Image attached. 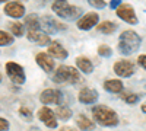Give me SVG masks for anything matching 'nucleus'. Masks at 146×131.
Returning <instances> with one entry per match:
<instances>
[{
	"label": "nucleus",
	"instance_id": "nucleus-12",
	"mask_svg": "<svg viewBox=\"0 0 146 131\" xmlns=\"http://www.w3.org/2000/svg\"><path fill=\"white\" fill-rule=\"evenodd\" d=\"M78 99H79L80 103L91 105V103L98 101V92H96L95 89H91V88H83V89L79 90Z\"/></svg>",
	"mask_w": 146,
	"mask_h": 131
},
{
	"label": "nucleus",
	"instance_id": "nucleus-5",
	"mask_svg": "<svg viewBox=\"0 0 146 131\" xmlns=\"http://www.w3.org/2000/svg\"><path fill=\"white\" fill-rule=\"evenodd\" d=\"M40 101L44 105H50V103H60L63 102V92L62 90H56V89H45L40 95Z\"/></svg>",
	"mask_w": 146,
	"mask_h": 131
},
{
	"label": "nucleus",
	"instance_id": "nucleus-24",
	"mask_svg": "<svg viewBox=\"0 0 146 131\" xmlns=\"http://www.w3.org/2000/svg\"><path fill=\"white\" fill-rule=\"evenodd\" d=\"M121 99H123L126 103H130V105H133V103H136L137 101H139V95H136V93H130V92H121Z\"/></svg>",
	"mask_w": 146,
	"mask_h": 131
},
{
	"label": "nucleus",
	"instance_id": "nucleus-18",
	"mask_svg": "<svg viewBox=\"0 0 146 131\" xmlns=\"http://www.w3.org/2000/svg\"><path fill=\"white\" fill-rule=\"evenodd\" d=\"M75 63H76V67L82 71V73H85V74H91L94 71V64H92V61L89 60L88 57L80 55V57L76 58Z\"/></svg>",
	"mask_w": 146,
	"mask_h": 131
},
{
	"label": "nucleus",
	"instance_id": "nucleus-10",
	"mask_svg": "<svg viewBox=\"0 0 146 131\" xmlns=\"http://www.w3.org/2000/svg\"><path fill=\"white\" fill-rule=\"evenodd\" d=\"M54 57H51L48 53H38L35 57V61L36 64H38L45 73H51V71L54 70L56 64H54V60H53Z\"/></svg>",
	"mask_w": 146,
	"mask_h": 131
},
{
	"label": "nucleus",
	"instance_id": "nucleus-36",
	"mask_svg": "<svg viewBox=\"0 0 146 131\" xmlns=\"http://www.w3.org/2000/svg\"><path fill=\"white\" fill-rule=\"evenodd\" d=\"M0 2H2V3H6V2H9V0H0Z\"/></svg>",
	"mask_w": 146,
	"mask_h": 131
},
{
	"label": "nucleus",
	"instance_id": "nucleus-17",
	"mask_svg": "<svg viewBox=\"0 0 146 131\" xmlns=\"http://www.w3.org/2000/svg\"><path fill=\"white\" fill-rule=\"evenodd\" d=\"M104 89L110 93H121L124 90L123 86V82L118 80V79H110L104 82Z\"/></svg>",
	"mask_w": 146,
	"mask_h": 131
},
{
	"label": "nucleus",
	"instance_id": "nucleus-22",
	"mask_svg": "<svg viewBox=\"0 0 146 131\" xmlns=\"http://www.w3.org/2000/svg\"><path fill=\"white\" fill-rule=\"evenodd\" d=\"M54 114H56V117L58 118L60 121H69L72 118L70 108H67V106H64V105H58L56 108V111H54Z\"/></svg>",
	"mask_w": 146,
	"mask_h": 131
},
{
	"label": "nucleus",
	"instance_id": "nucleus-29",
	"mask_svg": "<svg viewBox=\"0 0 146 131\" xmlns=\"http://www.w3.org/2000/svg\"><path fill=\"white\" fill-rule=\"evenodd\" d=\"M88 3H89L92 7H95V9H104V7L107 6L105 0H88Z\"/></svg>",
	"mask_w": 146,
	"mask_h": 131
},
{
	"label": "nucleus",
	"instance_id": "nucleus-8",
	"mask_svg": "<svg viewBox=\"0 0 146 131\" xmlns=\"http://www.w3.org/2000/svg\"><path fill=\"white\" fill-rule=\"evenodd\" d=\"M67 26L64 23H60L58 20L53 19L51 16H44L41 19V29H44L47 34H56L58 31H64Z\"/></svg>",
	"mask_w": 146,
	"mask_h": 131
},
{
	"label": "nucleus",
	"instance_id": "nucleus-34",
	"mask_svg": "<svg viewBox=\"0 0 146 131\" xmlns=\"http://www.w3.org/2000/svg\"><path fill=\"white\" fill-rule=\"evenodd\" d=\"M140 109H142V112H145V114H146V102H145V103L140 106Z\"/></svg>",
	"mask_w": 146,
	"mask_h": 131
},
{
	"label": "nucleus",
	"instance_id": "nucleus-23",
	"mask_svg": "<svg viewBox=\"0 0 146 131\" xmlns=\"http://www.w3.org/2000/svg\"><path fill=\"white\" fill-rule=\"evenodd\" d=\"M9 31H12V34L18 38L23 37V34H25V28H23V25L19 22H10L9 23Z\"/></svg>",
	"mask_w": 146,
	"mask_h": 131
},
{
	"label": "nucleus",
	"instance_id": "nucleus-6",
	"mask_svg": "<svg viewBox=\"0 0 146 131\" xmlns=\"http://www.w3.org/2000/svg\"><path fill=\"white\" fill-rule=\"evenodd\" d=\"M117 16L120 19H123L124 22L130 23V25H136V23L139 22L137 20V16L135 13V9H133L130 5L124 3V5H120L118 9H117Z\"/></svg>",
	"mask_w": 146,
	"mask_h": 131
},
{
	"label": "nucleus",
	"instance_id": "nucleus-1",
	"mask_svg": "<svg viewBox=\"0 0 146 131\" xmlns=\"http://www.w3.org/2000/svg\"><path fill=\"white\" fill-rule=\"evenodd\" d=\"M92 117L95 122L102 127H117L118 125V115L114 109L108 108L105 105H96L92 108Z\"/></svg>",
	"mask_w": 146,
	"mask_h": 131
},
{
	"label": "nucleus",
	"instance_id": "nucleus-21",
	"mask_svg": "<svg viewBox=\"0 0 146 131\" xmlns=\"http://www.w3.org/2000/svg\"><path fill=\"white\" fill-rule=\"evenodd\" d=\"M25 25L28 26L29 31H35V29H41V19L38 18V15H28L25 18Z\"/></svg>",
	"mask_w": 146,
	"mask_h": 131
},
{
	"label": "nucleus",
	"instance_id": "nucleus-16",
	"mask_svg": "<svg viewBox=\"0 0 146 131\" xmlns=\"http://www.w3.org/2000/svg\"><path fill=\"white\" fill-rule=\"evenodd\" d=\"M48 54H50L51 57H54V58H58V60H64V58H67V55H69L66 48L58 41H53L50 45H48Z\"/></svg>",
	"mask_w": 146,
	"mask_h": 131
},
{
	"label": "nucleus",
	"instance_id": "nucleus-25",
	"mask_svg": "<svg viewBox=\"0 0 146 131\" xmlns=\"http://www.w3.org/2000/svg\"><path fill=\"white\" fill-rule=\"evenodd\" d=\"M12 42H13V37L10 34H7L6 31H0V45L6 47V45H10Z\"/></svg>",
	"mask_w": 146,
	"mask_h": 131
},
{
	"label": "nucleus",
	"instance_id": "nucleus-28",
	"mask_svg": "<svg viewBox=\"0 0 146 131\" xmlns=\"http://www.w3.org/2000/svg\"><path fill=\"white\" fill-rule=\"evenodd\" d=\"M98 54H100L101 57H111V55H113V50H111V47L102 44V45L98 47Z\"/></svg>",
	"mask_w": 146,
	"mask_h": 131
},
{
	"label": "nucleus",
	"instance_id": "nucleus-7",
	"mask_svg": "<svg viewBox=\"0 0 146 131\" xmlns=\"http://www.w3.org/2000/svg\"><path fill=\"white\" fill-rule=\"evenodd\" d=\"M38 120L48 128H56L57 127V117L56 114L48 108V106H42V108H40L38 111Z\"/></svg>",
	"mask_w": 146,
	"mask_h": 131
},
{
	"label": "nucleus",
	"instance_id": "nucleus-13",
	"mask_svg": "<svg viewBox=\"0 0 146 131\" xmlns=\"http://www.w3.org/2000/svg\"><path fill=\"white\" fill-rule=\"evenodd\" d=\"M5 13L10 18H22L23 15H25V6H23L22 3L19 2H10L5 6Z\"/></svg>",
	"mask_w": 146,
	"mask_h": 131
},
{
	"label": "nucleus",
	"instance_id": "nucleus-20",
	"mask_svg": "<svg viewBox=\"0 0 146 131\" xmlns=\"http://www.w3.org/2000/svg\"><path fill=\"white\" fill-rule=\"evenodd\" d=\"M115 29H117V23L110 22V20H104V22H101V23L96 25V31H100L101 34H105V35L114 34Z\"/></svg>",
	"mask_w": 146,
	"mask_h": 131
},
{
	"label": "nucleus",
	"instance_id": "nucleus-30",
	"mask_svg": "<svg viewBox=\"0 0 146 131\" xmlns=\"http://www.w3.org/2000/svg\"><path fill=\"white\" fill-rule=\"evenodd\" d=\"M137 64L146 70V54H143V55H139V58H137Z\"/></svg>",
	"mask_w": 146,
	"mask_h": 131
},
{
	"label": "nucleus",
	"instance_id": "nucleus-15",
	"mask_svg": "<svg viewBox=\"0 0 146 131\" xmlns=\"http://www.w3.org/2000/svg\"><path fill=\"white\" fill-rule=\"evenodd\" d=\"M28 39H29L31 42L36 44V45H48V44L51 42L50 37H48L45 32L40 31V29L29 31V32H28Z\"/></svg>",
	"mask_w": 146,
	"mask_h": 131
},
{
	"label": "nucleus",
	"instance_id": "nucleus-3",
	"mask_svg": "<svg viewBox=\"0 0 146 131\" xmlns=\"http://www.w3.org/2000/svg\"><path fill=\"white\" fill-rule=\"evenodd\" d=\"M80 80L82 79L79 71L72 66H58V68L53 74V82L57 85H75Z\"/></svg>",
	"mask_w": 146,
	"mask_h": 131
},
{
	"label": "nucleus",
	"instance_id": "nucleus-2",
	"mask_svg": "<svg viewBox=\"0 0 146 131\" xmlns=\"http://www.w3.org/2000/svg\"><path fill=\"white\" fill-rule=\"evenodd\" d=\"M140 37L135 32V31H123L120 34V42H118V50L121 54L124 55H130L133 53H136L140 47Z\"/></svg>",
	"mask_w": 146,
	"mask_h": 131
},
{
	"label": "nucleus",
	"instance_id": "nucleus-19",
	"mask_svg": "<svg viewBox=\"0 0 146 131\" xmlns=\"http://www.w3.org/2000/svg\"><path fill=\"white\" fill-rule=\"evenodd\" d=\"M76 124H78V127H79L80 130H83V131H91V130L95 128V124L89 120L86 115H83V114L78 115V118H76Z\"/></svg>",
	"mask_w": 146,
	"mask_h": 131
},
{
	"label": "nucleus",
	"instance_id": "nucleus-26",
	"mask_svg": "<svg viewBox=\"0 0 146 131\" xmlns=\"http://www.w3.org/2000/svg\"><path fill=\"white\" fill-rule=\"evenodd\" d=\"M19 115L25 120L27 122H32V112H31V109L29 108H27V106H21L19 108Z\"/></svg>",
	"mask_w": 146,
	"mask_h": 131
},
{
	"label": "nucleus",
	"instance_id": "nucleus-27",
	"mask_svg": "<svg viewBox=\"0 0 146 131\" xmlns=\"http://www.w3.org/2000/svg\"><path fill=\"white\" fill-rule=\"evenodd\" d=\"M69 3H67V0H54L53 2V12L57 15L60 10H63L66 6H67Z\"/></svg>",
	"mask_w": 146,
	"mask_h": 131
},
{
	"label": "nucleus",
	"instance_id": "nucleus-14",
	"mask_svg": "<svg viewBox=\"0 0 146 131\" xmlns=\"http://www.w3.org/2000/svg\"><path fill=\"white\" fill-rule=\"evenodd\" d=\"M82 15V9L78 7V6H70L67 5L63 10H60L57 16L62 18V19H67V20H75V19H79V16Z\"/></svg>",
	"mask_w": 146,
	"mask_h": 131
},
{
	"label": "nucleus",
	"instance_id": "nucleus-4",
	"mask_svg": "<svg viewBox=\"0 0 146 131\" xmlns=\"http://www.w3.org/2000/svg\"><path fill=\"white\" fill-rule=\"evenodd\" d=\"M5 67H6V74L15 85H23L25 83L27 77H25V71H23L22 66H19L18 63H13V61H7L5 64Z\"/></svg>",
	"mask_w": 146,
	"mask_h": 131
},
{
	"label": "nucleus",
	"instance_id": "nucleus-33",
	"mask_svg": "<svg viewBox=\"0 0 146 131\" xmlns=\"http://www.w3.org/2000/svg\"><path fill=\"white\" fill-rule=\"evenodd\" d=\"M60 131H76V128H72V127H67V125H66V127H63Z\"/></svg>",
	"mask_w": 146,
	"mask_h": 131
},
{
	"label": "nucleus",
	"instance_id": "nucleus-11",
	"mask_svg": "<svg viewBox=\"0 0 146 131\" xmlns=\"http://www.w3.org/2000/svg\"><path fill=\"white\" fill-rule=\"evenodd\" d=\"M100 20V16L95 13V12H89V13L83 15L82 18H79L78 20V28L82 31H89L91 28H94Z\"/></svg>",
	"mask_w": 146,
	"mask_h": 131
},
{
	"label": "nucleus",
	"instance_id": "nucleus-9",
	"mask_svg": "<svg viewBox=\"0 0 146 131\" xmlns=\"http://www.w3.org/2000/svg\"><path fill=\"white\" fill-rule=\"evenodd\" d=\"M114 73L120 77H130L135 73V66L127 60H118L114 64Z\"/></svg>",
	"mask_w": 146,
	"mask_h": 131
},
{
	"label": "nucleus",
	"instance_id": "nucleus-32",
	"mask_svg": "<svg viewBox=\"0 0 146 131\" xmlns=\"http://www.w3.org/2000/svg\"><path fill=\"white\" fill-rule=\"evenodd\" d=\"M120 5H121V0H111L110 2V7L111 9H118Z\"/></svg>",
	"mask_w": 146,
	"mask_h": 131
},
{
	"label": "nucleus",
	"instance_id": "nucleus-31",
	"mask_svg": "<svg viewBox=\"0 0 146 131\" xmlns=\"http://www.w3.org/2000/svg\"><path fill=\"white\" fill-rule=\"evenodd\" d=\"M0 130H2V131H7L9 130V121L5 120V118L0 120Z\"/></svg>",
	"mask_w": 146,
	"mask_h": 131
},
{
	"label": "nucleus",
	"instance_id": "nucleus-35",
	"mask_svg": "<svg viewBox=\"0 0 146 131\" xmlns=\"http://www.w3.org/2000/svg\"><path fill=\"white\" fill-rule=\"evenodd\" d=\"M29 131H41V130H38L36 127H31V128H29Z\"/></svg>",
	"mask_w": 146,
	"mask_h": 131
}]
</instances>
